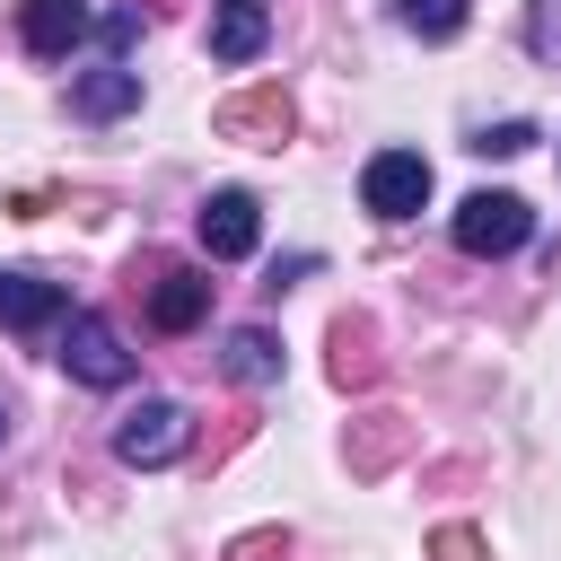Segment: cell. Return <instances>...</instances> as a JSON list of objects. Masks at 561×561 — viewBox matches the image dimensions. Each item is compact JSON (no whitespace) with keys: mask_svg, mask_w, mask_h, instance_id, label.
<instances>
[{"mask_svg":"<svg viewBox=\"0 0 561 561\" xmlns=\"http://www.w3.org/2000/svg\"><path fill=\"white\" fill-rule=\"evenodd\" d=\"M61 368L79 377V386H131V342L114 333V316H96V307H70L61 316Z\"/></svg>","mask_w":561,"mask_h":561,"instance_id":"1","label":"cell"},{"mask_svg":"<svg viewBox=\"0 0 561 561\" xmlns=\"http://www.w3.org/2000/svg\"><path fill=\"white\" fill-rule=\"evenodd\" d=\"M535 237V210L517 193H465L456 202V245L465 254H517Z\"/></svg>","mask_w":561,"mask_h":561,"instance_id":"2","label":"cell"},{"mask_svg":"<svg viewBox=\"0 0 561 561\" xmlns=\"http://www.w3.org/2000/svg\"><path fill=\"white\" fill-rule=\"evenodd\" d=\"M114 456L123 465H175L184 456V403H167V394H140L123 421H114Z\"/></svg>","mask_w":561,"mask_h":561,"instance_id":"3","label":"cell"},{"mask_svg":"<svg viewBox=\"0 0 561 561\" xmlns=\"http://www.w3.org/2000/svg\"><path fill=\"white\" fill-rule=\"evenodd\" d=\"M359 202H368L377 219H412V210L430 202V158H421V149H377V158L359 167Z\"/></svg>","mask_w":561,"mask_h":561,"instance_id":"4","label":"cell"},{"mask_svg":"<svg viewBox=\"0 0 561 561\" xmlns=\"http://www.w3.org/2000/svg\"><path fill=\"white\" fill-rule=\"evenodd\" d=\"M254 245H263V202L237 193V184L210 193V202H202V254H210V263H245Z\"/></svg>","mask_w":561,"mask_h":561,"instance_id":"5","label":"cell"},{"mask_svg":"<svg viewBox=\"0 0 561 561\" xmlns=\"http://www.w3.org/2000/svg\"><path fill=\"white\" fill-rule=\"evenodd\" d=\"M18 35H26L35 61H61V53H79L96 35V9L88 0H18Z\"/></svg>","mask_w":561,"mask_h":561,"instance_id":"6","label":"cell"},{"mask_svg":"<svg viewBox=\"0 0 561 561\" xmlns=\"http://www.w3.org/2000/svg\"><path fill=\"white\" fill-rule=\"evenodd\" d=\"M219 140H245V149H280V140H289V96H280V88L228 96V105H219Z\"/></svg>","mask_w":561,"mask_h":561,"instance_id":"7","label":"cell"},{"mask_svg":"<svg viewBox=\"0 0 561 561\" xmlns=\"http://www.w3.org/2000/svg\"><path fill=\"white\" fill-rule=\"evenodd\" d=\"M61 316H70L61 280H44V272H0V324H9V333H44V324H61Z\"/></svg>","mask_w":561,"mask_h":561,"instance_id":"8","label":"cell"},{"mask_svg":"<svg viewBox=\"0 0 561 561\" xmlns=\"http://www.w3.org/2000/svg\"><path fill=\"white\" fill-rule=\"evenodd\" d=\"M202 307H210V272H193V263L158 272V289H149V324H158V333H193Z\"/></svg>","mask_w":561,"mask_h":561,"instance_id":"9","label":"cell"},{"mask_svg":"<svg viewBox=\"0 0 561 561\" xmlns=\"http://www.w3.org/2000/svg\"><path fill=\"white\" fill-rule=\"evenodd\" d=\"M70 105H79L88 123H114V114H131V105H140V70H123V61H96V70L70 88Z\"/></svg>","mask_w":561,"mask_h":561,"instance_id":"10","label":"cell"},{"mask_svg":"<svg viewBox=\"0 0 561 561\" xmlns=\"http://www.w3.org/2000/svg\"><path fill=\"white\" fill-rule=\"evenodd\" d=\"M272 44V18L254 9V0H219V18H210V53L219 61H254Z\"/></svg>","mask_w":561,"mask_h":561,"instance_id":"11","label":"cell"},{"mask_svg":"<svg viewBox=\"0 0 561 561\" xmlns=\"http://www.w3.org/2000/svg\"><path fill=\"white\" fill-rule=\"evenodd\" d=\"M219 368H228L237 386H280V342H272L263 324H237L228 351H219Z\"/></svg>","mask_w":561,"mask_h":561,"instance_id":"12","label":"cell"},{"mask_svg":"<svg viewBox=\"0 0 561 561\" xmlns=\"http://www.w3.org/2000/svg\"><path fill=\"white\" fill-rule=\"evenodd\" d=\"M465 9H473V0H403V26L438 44V35H456V26H465Z\"/></svg>","mask_w":561,"mask_h":561,"instance_id":"13","label":"cell"},{"mask_svg":"<svg viewBox=\"0 0 561 561\" xmlns=\"http://www.w3.org/2000/svg\"><path fill=\"white\" fill-rule=\"evenodd\" d=\"M473 149H482V158H517V149H535V123H491Z\"/></svg>","mask_w":561,"mask_h":561,"instance_id":"14","label":"cell"},{"mask_svg":"<svg viewBox=\"0 0 561 561\" xmlns=\"http://www.w3.org/2000/svg\"><path fill=\"white\" fill-rule=\"evenodd\" d=\"M430 561H482V535L473 526H438L430 535Z\"/></svg>","mask_w":561,"mask_h":561,"instance_id":"15","label":"cell"},{"mask_svg":"<svg viewBox=\"0 0 561 561\" xmlns=\"http://www.w3.org/2000/svg\"><path fill=\"white\" fill-rule=\"evenodd\" d=\"M272 552H289V535H245L228 561H272Z\"/></svg>","mask_w":561,"mask_h":561,"instance_id":"16","label":"cell"},{"mask_svg":"<svg viewBox=\"0 0 561 561\" xmlns=\"http://www.w3.org/2000/svg\"><path fill=\"white\" fill-rule=\"evenodd\" d=\"M0 438H9V412H0Z\"/></svg>","mask_w":561,"mask_h":561,"instance_id":"17","label":"cell"}]
</instances>
